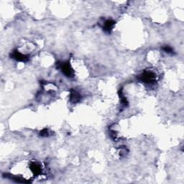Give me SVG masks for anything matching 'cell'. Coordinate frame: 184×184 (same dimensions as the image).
<instances>
[{"label":"cell","mask_w":184,"mask_h":184,"mask_svg":"<svg viewBox=\"0 0 184 184\" xmlns=\"http://www.w3.org/2000/svg\"><path fill=\"white\" fill-rule=\"evenodd\" d=\"M120 100H121V102H122V106H124V107H127L128 105L127 99L125 97L124 94H123V92L122 91H120Z\"/></svg>","instance_id":"cell-7"},{"label":"cell","mask_w":184,"mask_h":184,"mask_svg":"<svg viewBox=\"0 0 184 184\" xmlns=\"http://www.w3.org/2000/svg\"><path fill=\"white\" fill-rule=\"evenodd\" d=\"M40 135L42 137H48L49 135V132L47 129H43L42 131H40Z\"/></svg>","instance_id":"cell-9"},{"label":"cell","mask_w":184,"mask_h":184,"mask_svg":"<svg viewBox=\"0 0 184 184\" xmlns=\"http://www.w3.org/2000/svg\"><path fill=\"white\" fill-rule=\"evenodd\" d=\"M30 170L35 175H40L42 172L41 166L37 163H32L30 164Z\"/></svg>","instance_id":"cell-6"},{"label":"cell","mask_w":184,"mask_h":184,"mask_svg":"<svg viewBox=\"0 0 184 184\" xmlns=\"http://www.w3.org/2000/svg\"><path fill=\"white\" fill-rule=\"evenodd\" d=\"M10 55L13 59L16 60L17 61H20V62H25H25H28L29 59H30L29 55L23 54V53L19 52L18 50H13Z\"/></svg>","instance_id":"cell-3"},{"label":"cell","mask_w":184,"mask_h":184,"mask_svg":"<svg viewBox=\"0 0 184 184\" xmlns=\"http://www.w3.org/2000/svg\"><path fill=\"white\" fill-rule=\"evenodd\" d=\"M138 79L140 81L143 82L145 84H152L156 82V75L151 71H145L141 74H140Z\"/></svg>","instance_id":"cell-1"},{"label":"cell","mask_w":184,"mask_h":184,"mask_svg":"<svg viewBox=\"0 0 184 184\" xmlns=\"http://www.w3.org/2000/svg\"><path fill=\"white\" fill-rule=\"evenodd\" d=\"M57 67L58 69L62 71L63 74L66 76L69 77V78H72V77H74V70H73L69 61L57 63Z\"/></svg>","instance_id":"cell-2"},{"label":"cell","mask_w":184,"mask_h":184,"mask_svg":"<svg viewBox=\"0 0 184 184\" xmlns=\"http://www.w3.org/2000/svg\"><path fill=\"white\" fill-rule=\"evenodd\" d=\"M70 101L72 104H76L81 100V94L75 89H71L70 91Z\"/></svg>","instance_id":"cell-4"},{"label":"cell","mask_w":184,"mask_h":184,"mask_svg":"<svg viewBox=\"0 0 184 184\" xmlns=\"http://www.w3.org/2000/svg\"><path fill=\"white\" fill-rule=\"evenodd\" d=\"M163 50H164V52L168 53V54H173L174 53V50L169 45L164 46L163 48Z\"/></svg>","instance_id":"cell-8"},{"label":"cell","mask_w":184,"mask_h":184,"mask_svg":"<svg viewBox=\"0 0 184 184\" xmlns=\"http://www.w3.org/2000/svg\"><path fill=\"white\" fill-rule=\"evenodd\" d=\"M115 25V22L112 20H105L103 23V30L105 31L106 33H111V31L112 30L114 26Z\"/></svg>","instance_id":"cell-5"}]
</instances>
